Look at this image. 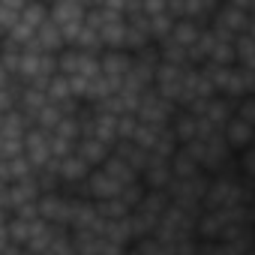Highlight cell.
I'll use <instances>...</instances> for the list:
<instances>
[{"mask_svg":"<svg viewBox=\"0 0 255 255\" xmlns=\"http://www.w3.org/2000/svg\"><path fill=\"white\" fill-rule=\"evenodd\" d=\"M174 105L171 102H165L153 87H147L144 93H141V99H138V111H135V120L138 123H147V126H156V129H165V126L171 123V117H174Z\"/></svg>","mask_w":255,"mask_h":255,"instance_id":"cell-1","label":"cell"},{"mask_svg":"<svg viewBox=\"0 0 255 255\" xmlns=\"http://www.w3.org/2000/svg\"><path fill=\"white\" fill-rule=\"evenodd\" d=\"M252 93H255V69L231 66L222 87H219V96L222 99H243V96H252Z\"/></svg>","mask_w":255,"mask_h":255,"instance_id":"cell-2","label":"cell"},{"mask_svg":"<svg viewBox=\"0 0 255 255\" xmlns=\"http://www.w3.org/2000/svg\"><path fill=\"white\" fill-rule=\"evenodd\" d=\"M45 105H48V99H45V84H21V93H18L15 108L30 120V126H33V117H36Z\"/></svg>","mask_w":255,"mask_h":255,"instance_id":"cell-3","label":"cell"},{"mask_svg":"<svg viewBox=\"0 0 255 255\" xmlns=\"http://www.w3.org/2000/svg\"><path fill=\"white\" fill-rule=\"evenodd\" d=\"M252 126L249 123H240V120H228L225 123V129H222V141H225V147L231 150V156L234 153H240V150H246V147H252Z\"/></svg>","mask_w":255,"mask_h":255,"instance_id":"cell-4","label":"cell"},{"mask_svg":"<svg viewBox=\"0 0 255 255\" xmlns=\"http://www.w3.org/2000/svg\"><path fill=\"white\" fill-rule=\"evenodd\" d=\"M84 9H87V3H81V0H57V3L48 6V21L57 27L72 24V21H84Z\"/></svg>","mask_w":255,"mask_h":255,"instance_id":"cell-5","label":"cell"},{"mask_svg":"<svg viewBox=\"0 0 255 255\" xmlns=\"http://www.w3.org/2000/svg\"><path fill=\"white\" fill-rule=\"evenodd\" d=\"M132 66V54H126V51H102L99 54V75L105 78H123L126 72H129Z\"/></svg>","mask_w":255,"mask_h":255,"instance_id":"cell-6","label":"cell"},{"mask_svg":"<svg viewBox=\"0 0 255 255\" xmlns=\"http://www.w3.org/2000/svg\"><path fill=\"white\" fill-rule=\"evenodd\" d=\"M234 102L237 99H222V96H213L207 105H204V111H201V117L213 126V129H225V123L231 120V114H234Z\"/></svg>","mask_w":255,"mask_h":255,"instance_id":"cell-7","label":"cell"},{"mask_svg":"<svg viewBox=\"0 0 255 255\" xmlns=\"http://www.w3.org/2000/svg\"><path fill=\"white\" fill-rule=\"evenodd\" d=\"M72 153H75L81 162H87L90 168H99V165L111 156V147H105V144H102V141H96V138H78Z\"/></svg>","mask_w":255,"mask_h":255,"instance_id":"cell-8","label":"cell"},{"mask_svg":"<svg viewBox=\"0 0 255 255\" xmlns=\"http://www.w3.org/2000/svg\"><path fill=\"white\" fill-rule=\"evenodd\" d=\"M90 171H93V168H90L87 162H81V159L72 153V156L60 159L57 177H60V186H78V183H84V180H87V174H90Z\"/></svg>","mask_w":255,"mask_h":255,"instance_id":"cell-9","label":"cell"},{"mask_svg":"<svg viewBox=\"0 0 255 255\" xmlns=\"http://www.w3.org/2000/svg\"><path fill=\"white\" fill-rule=\"evenodd\" d=\"M168 129H171V135L177 138V144H186V141H192L195 132H198V117L189 114V111H183V108H177L174 117H171V123H168Z\"/></svg>","mask_w":255,"mask_h":255,"instance_id":"cell-10","label":"cell"},{"mask_svg":"<svg viewBox=\"0 0 255 255\" xmlns=\"http://www.w3.org/2000/svg\"><path fill=\"white\" fill-rule=\"evenodd\" d=\"M36 198H39V189H36L33 177H30V180H21V183H9V186H6V210H9V213H12V210H18L21 204L36 201Z\"/></svg>","mask_w":255,"mask_h":255,"instance_id":"cell-11","label":"cell"},{"mask_svg":"<svg viewBox=\"0 0 255 255\" xmlns=\"http://www.w3.org/2000/svg\"><path fill=\"white\" fill-rule=\"evenodd\" d=\"M111 156H117L120 162H126L135 174H141L144 165H147V153L138 150L132 141H114V144H111Z\"/></svg>","mask_w":255,"mask_h":255,"instance_id":"cell-12","label":"cell"},{"mask_svg":"<svg viewBox=\"0 0 255 255\" xmlns=\"http://www.w3.org/2000/svg\"><path fill=\"white\" fill-rule=\"evenodd\" d=\"M99 171H102V174H105L108 180H114V183H117L120 189L138 180V174H135V171H132L129 165H126V162H120L117 156H108V159H105V162L99 165Z\"/></svg>","mask_w":255,"mask_h":255,"instance_id":"cell-13","label":"cell"},{"mask_svg":"<svg viewBox=\"0 0 255 255\" xmlns=\"http://www.w3.org/2000/svg\"><path fill=\"white\" fill-rule=\"evenodd\" d=\"M201 24H195V21H189V18H180V21H174L171 24V33H168V39L171 42H177L180 48H192L195 45V39L201 36Z\"/></svg>","mask_w":255,"mask_h":255,"instance_id":"cell-14","label":"cell"},{"mask_svg":"<svg viewBox=\"0 0 255 255\" xmlns=\"http://www.w3.org/2000/svg\"><path fill=\"white\" fill-rule=\"evenodd\" d=\"M234 66H240V69H255V33H240V36H234Z\"/></svg>","mask_w":255,"mask_h":255,"instance_id":"cell-15","label":"cell"},{"mask_svg":"<svg viewBox=\"0 0 255 255\" xmlns=\"http://www.w3.org/2000/svg\"><path fill=\"white\" fill-rule=\"evenodd\" d=\"M27 129H30V120L18 108L0 114V135H6V138H24Z\"/></svg>","mask_w":255,"mask_h":255,"instance_id":"cell-16","label":"cell"},{"mask_svg":"<svg viewBox=\"0 0 255 255\" xmlns=\"http://www.w3.org/2000/svg\"><path fill=\"white\" fill-rule=\"evenodd\" d=\"M168 168H171V180H189V177H198L201 174V168L177 147V153L168 159Z\"/></svg>","mask_w":255,"mask_h":255,"instance_id":"cell-17","label":"cell"},{"mask_svg":"<svg viewBox=\"0 0 255 255\" xmlns=\"http://www.w3.org/2000/svg\"><path fill=\"white\" fill-rule=\"evenodd\" d=\"M165 207H168V195H165V192H147V189H144V195H141V201H138L135 210L159 222V216L165 213Z\"/></svg>","mask_w":255,"mask_h":255,"instance_id":"cell-18","label":"cell"},{"mask_svg":"<svg viewBox=\"0 0 255 255\" xmlns=\"http://www.w3.org/2000/svg\"><path fill=\"white\" fill-rule=\"evenodd\" d=\"M177 138L171 135V129L165 126V129H159V135H156V141H153V147H150V153L147 156H156V159H171L174 153H177Z\"/></svg>","mask_w":255,"mask_h":255,"instance_id":"cell-19","label":"cell"},{"mask_svg":"<svg viewBox=\"0 0 255 255\" xmlns=\"http://www.w3.org/2000/svg\"><path fill=\"white\" fill-rule=\"evenodd\" d=\"M60 120H63V111H60L57 105H51V102H48V105L33 117V129H39V132H48V135H51V132L57 129V123H60Z\"/></svg>","mask_w":255,"mask_h":255,"instance_id":"cell-20","label":"cell"},{"mask_svg":"<svg viewBox=\"0 0 255 255\" xmlns=\"http://www.w3.org/2000/svg\"><path fill=\"white\" fill-rule=\"evenodd\" d=\"M30 228H33V222H21V219L9 216V222H6V237H9V243L18 246V249H24L27 240H30Z\"/></svg>","mask_w":255,"mask_h":255,"instance_id":"cell-21","label":"cell"},{"mask_svg":"<svg viewBox=\"0 0 255 255\" xmlns=\"http://www.w3.org/2000/svg\"><path fill=\"white\" fill-rule=\"evenodd\" d=\"M21 21H27L30 27H36V30H39V24H45V21H48V3H39V0H24Z\"/></svg>","mask_w":255,"mask_h":255,"instance_id":"cell-22","label":"cell"},{"mask_svg":"<svg viewBox=\"0 0 255 255\" xmlns=\"http://www.w3.org/2000/svg\"><path fill=\"white\" fill-rule=\"evenodd\" d=\"M21 9H24V0H0V24H3L6 33L21 18Z\"/></svg>","mask_w":255,"mask_h":255,"instance_id":"cell-23","label":"cell"},{"mask_svg":"<svg viewBox=\"0 0 255 255\" xmlns=\"http://www.w3.org/2000/svg\"><path fill=\"white\" fill-rule=\"evenodd\" d=\"M141 195H144V186H141V180H135V183L123 186V189L117 192V201H120L126 210H135V207H138V201H141Z\"/></svg>","mask_w":255,"mask_h":255,"instance_id":"cell-24","label":"cell"},{"mask_svg":"<svg viewBox=\"0 0 255 255\" xmlns=\"http://www.w3.org/2000/svg\"><path fill=\"white\" fill-rule=\"evenodd\" d=\"M96 213H99V219H105V222H117V219H123L129 210H126L117 198H108V201H99V204H96Z\"/></svg>","mask_w":255,"mask_h":255,"instance_id":"cell-25","label":"cell"},{"mask_svg":"<svg viewBox=\"0 0 255 255\" xmlns=\"http://www.w3.org/2000/svg\"><path fill=\"white\" fill-rule=\"evenodd\" d=\"M156 135H159V129H156V126H147V123H138V129H135V135H132V144H135L138 150H144V153H150V147H153V141H156Z\"/></svg>","mask_w":255,"mask_h":255,"instance_id":"cell-26","label":"cell"},{"mask_svg":"<svg viewBox=\"0 0 255 255\" xmlns=\"http://www.w3.org/2000/svg\"><path fill=\"white\" fill-rule=\"evenodd\" d=\"M135 129H138L135 114H120V117H117V123H114V135H117V141H132Z\"/></svg>","mask_w":255,"mask_h":255,"instance_id":"cell-27","label":"cell"},{"mask_svg":"<svg viewBox=\"0 0 255 255\" xmlns=\"http://www.w3.org/2000/svg\"><path fill=\"white\" fill-rule=\"evenodd\" d=\"M234 120H240V123H249V126H255V96H243V99H237L234 102V114H231Z\"/></svg>","mask_w":255,"mask_h":255,"instance_id":"cell-28","label":"cell"},{"mask_svg":"<svg viewBox=\"0 0 255 255\" xmlns=\"http://www.w3.org/2000/svg\"><path fill=\"white\" fill-rule=\"evenodd\" d=\"M15 156H21V138H6V135H0V162L15 159Z\"/></svg>","mask_w":255,"mask_h":255,"instance_id":"cell-29","label":"cell"},{"mask_svg":"<svg viewBox=\"0 0 255 255\" xmlns=\"http://www.w3.org/2000/svg\"><path fill=\"white\" fill-rule=\"evenodd\" d=\"M9 216H15V219H21V222H42V219H39V207H36V201L21 204V207H18V210H12Z\"/></svg>","mask_w":255,"mask_h":255,"instance_id":"cell-30","label":"cell"},{"mask_svg":"<svg viewBox=\"0 0 255 255\" xmlns=\"http://www.w3.org/2000/svg\"><path fill=\"white\" fill-rule=\"evenodd\" d=\"M126 252H129L126 246H117V243H108V240L99 243V255H126Z\"/></svg>","mask_w":255,"mask_h":255,"instance_id":"cell-31","label":"cell"},{"mask_svg":"<svg viewBox=\"0 0 255 255\" xmlns=\"http://www.w3.org/2000/svg\"><path fill=\"white\" fill-rule=\"evenodd\" d=\"M6 246H12V243H9V237H6V225H3V228H0V252H3Z\"/></svg>","mask_w":255,"mask_h":255,"instance_id":"cell-32","label":"cell"},{"mask_svg":"<svg viewBox=\"0 0 255 255\" xmlns=\"http://www.w3.org/2000/svg\"><path fill=\"white\" fill-rule=\"evenodd\" d=\"M6 222H9V213H6V210H3V207H0V228H3V225H6Z\"/></svg>","mask_w":255,"mask_h":255,"instance_id":"cell-33","label":"cell"},{"mask_svg":"<svg viewBox=\"0 0 255 255\" xmlns=\"http://www.w3.org/2000/svg\"><path fill=\"white\" fill-rule=\"evenodd\" d=\"M126 255H135V252H132V249H129V252H126Z\"/></svg>","mask_w":255,"mask_h":255,"instance_id":"cell-34","label":"cell"},{"mask_svg":"<svg viewBox=\"0 0 255 255\" xmlns=\"http://www.w3.org/2000/svg\"><path fill=\"white\" fill-rule=\"evenodd\" d=\"M246 255H255V252H246Z\"/></svg>","mask_w":255,"mask_h":255,"instance_id":"cell-35","label":"cell"}]
</instances>
